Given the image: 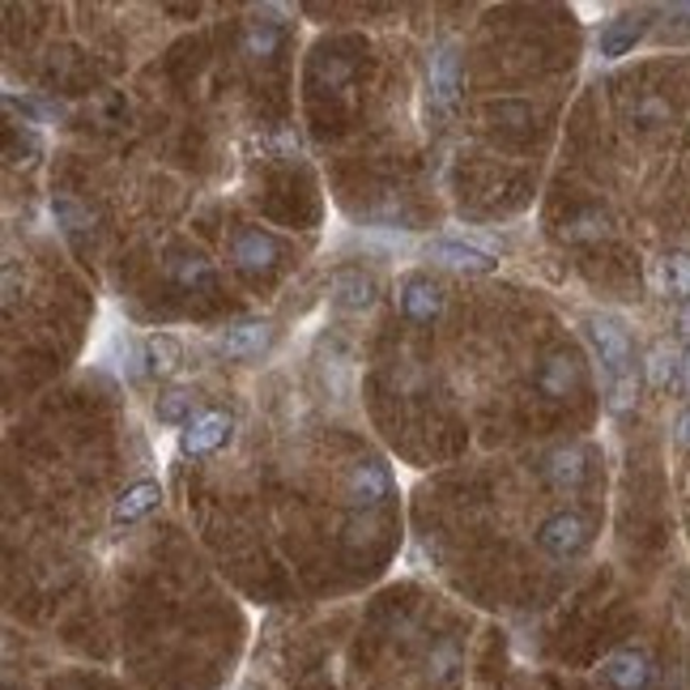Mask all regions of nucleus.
<instances>
[{
	"mask_svg": "<svg viewBox=\"0 0 690 690\" xmlns=\"http://www.w3.org/2000/svg\"><path fill=\"white\" fill-rule=\"evenodd\" d=\"M657 282L669 299H678L682 308H690V252H665L661 269H657Z\"/></svg>",
	"mask_w": 690,
	"mask_h": 690,
	"instance_id": "obj_18",
	"label": "nucleus"
},
{
	"mask_svg": "<svg viewBox=\"0 0 690 690\" xmlns=\"http://www.w3.org/2000/svg\"><path fill=\"white\" fill-rule=\"evenodd\" d=\"M635 119H640V124H648V128H652V124H665V119H669V103H661V98H643L640 107H635Z\"/></svg>",
	"mask_w": 690,
	"mask_h": 690,
	"instance_id": "obj_25",
	"label": "nucleus"
},
{
	"mask_svg": "<svg viewBox=\"0 0 690 690\" xmlns=\"http://www.w3.org/2000/svg\"><path fill=\"white\" fill-rule=\"evenodd\" d=\"M596 235H605V217L601 214H584L567 226V239H596Z\"/></svg>",
	"mask_w": 690,
	"mask_h": 690,
	"instance_id": "obj_24",
	"label": "nucleus"
},
{
	"mask_svg": "<svg viewBox=\"0 0 690 690\" xmlns=\"http://www.w3.org/2000/svg\"><path fill=\"white\" fill-rule=\"evenodd\" d=\"M397 303H401L405 320L430 324V320H439V311H444V290L435 286L430 278H405L401 290H397Z\"/></svg>",
	"mask_w": 690,
	"mask_h": 690,
	"instance_id": "obj_12",
	"label": "nucleus"
},
{
	"mask_svg": "<svg viewBox=\"0 0 690 690\" xmlns=\"http://www.w3.org/2000/svg\"><path fill=\"white\" fill-rule=\"evenodd\" d=\"M346 499L358 512H376L392 499V474L383 460H358L350 477H346Z\"/></svg>",
	"mask_w": 690,
	"mask_h": 690,
	"instance_id": "obj_7",
	"label": "nucleus"
},
{
	"mask_svg": "<svg viewBox=\"0 0 690 690\" xmlns=\"http://www.w3.org/2000/svg\"><path fill=\"white\" fill-rule=\"evenodd\" d=\"M196 414H201V409H196V397H192L188 388H171V392H163V397L154 401V418L167 422V427H188Z\"/></svg>",
	"mask_w": 690,
	"mask_h": 690,
	"instance_id": "obj_21",
	"label": "nucleus"
},
{
	"mask_svg": "<svg viewBox=\"0 0 690 690\" xmlns=\"http://www.w3.org/2000/svg\"><path fill=\"white\" fill-rule=\"evenodd\" d=\"M678 362H682V350H673L669 341H657V346L643 354L640 371L652 388H669V383L678 380Z\"/></svg>",
	"mask_w": 690,
	"mask_h": 690,
	"instance_id": "obj_19",
	"label": "nucleus"
},
{
	"mask_svg": "<svg viewBox=\"0 0 690 690\" xmlns=\"http://www.w3.org/2000/svg\"><path fill=\"white\" fill-rule=\"evenodd\" d=\"M235 439V418L226 409H201L188 427L179 430V453L184 456H214Z\"/></svg>",
	"mask_w": 690,
	"mask_h": 690,
	"instance_id": "obj_2",
	"label": "nucleus"
},
{
	"mask_svg": "<svg viewBox=\"0 0 690 690\" xmlns=\"http://www.w3.org/2000/svg\"><path fill=\"white\" fill-rule=\"evenodd\" d=\"M51 217H56V226H60L69 239L90 235V226H95L90 210H86L77 196H69V192H56V196H51Z\"/></svg>",
	"mask_w": 690,
	"mask_h": 690,
	"instance_id": "obj_20",
	"label": "nucleus"
},
{
	"mask_svg": "<svg viewBox=\"0 0 690 690\" xmlns=\"http://www.w3.org/2000/svg\"><path fill=\"white\" fill-rule=\"evenodd\" d=\"M171 278L184 290H210L214 286V264L205 261V256H179V261L171 264Z\"/></svg>",
	"mask_w": 690,
	"mask_h": 690,
	"instance_id": "obj_22",
	"label": "nucleus"
},
{
	"mask_svg": "<svg viewBox=\"0 0 690 690\" xmlns=\"http://www.w3.org/2000/svg\"><path fill=\"white\" fill-rule=\"evenodd\" d=\"M596 678L610 690H652L657 665H652V657L640 652V648H619V652H610L596 665Z\"/></svg>",
	"mask_w": 690,
	"mask_h": 690,
	"instance_id": "obj_3",
	"label": "nucleus"
},
{
	"mask_svg": "<svg viewBox=\"0 0 690 690\" xmlns=\"http://www.w3.org/2000/svg\"><path fill=\"white\" fill-rule=\"evenodd\" d=\"M673 439H678L682 448H690V409L682 414V418H678V427H673Z\"/></svg>",
	"mask_w": 690,
	"mask_h": 690,
	"instance_id": "obj_28",
	"label": "nucleus"
},
{
	"mask_svg": "<svg viewBox=\"0 0 690 690\" xmlns=\"http://www.w3.org/2000/svg\"><path fill=\"white\" fill-rule=\"evenodd\" d=\"M142 362L149 376H158V380H171V376H179V367H184V346H179V337L171 333H149L142 346Z\"/></svg>",
	"mask_w": 690,
	"mask_h": 690,
	"instance_id": "obj_16",
	"label": "nucleus"
},
{
	"mask_svg": "<svg viewBox=\"0 0 690 690\" xmlns=\"http://www.w3.org/2000/svg\"><path fill=\"white\" fill-rule=\"evenodd\" d=\"M13 299H18V269L4 264V308H13Z\"/></svg>",
	"mask_w": 690,
	"mask_h": 690,
	"instance_id": "obj_26",
	"label": "nucleus"
},
{
	"mask_svg": "<svg viewBox=\"0 0 690 690\" xmlns=\"http://www.w3.org/2000/svg\"><path fill=\"white\" fill-rule=\"evenodd\" d=\"M673 329L682 337H690V308H678V315H673Z\"/></svg>",
	"mask_w": 690,
	"mask_h": 690,
	"instance_id": "obj_29",
	"label": "nucleus"
},
{
	"mask_svg": "<svg viewBox=\"0 0 690 690\" xmlns=\"http://www.w3.org/2000/svg\"><path fill=\"white\" fill-rule=\"evenodd\" d=\"M269 346H273V324H269V320H239V324H231V329L222 333V341H217V350L231 358V362L261 358Z\"/></svg>",
	"mask_w": 690,
	"mask_h": 690,
	"instance_id": "obj_11",
	"label": "nucleus"
},
{
	"mask_svg": "<svg viewBox=\"0 0 690 690\" xmlns=\"http://www.w3.org/2000/svg\"><path fill=\"white\" fill-rule=\"evenodd\" d=\"M282 261V243L261 231V226H243L235 239H231V264H235L239 273H269L273 264Z\"/></svg>",
	"mask_w": 690,
	"mask_h": 690,
	"instance_id": "obj_8",
	"label": "nucleus"
},
{
	"mask_svg": "<svg viewBox=\"0 0 690 690\" xmlns=\"http://www.w3.org/2000/svg\"><path fill=\"white\" fill-rule=\"evenodd\" d=\"M589 537H593V524L584 521L580 512H554L537 528V546L546 550L550 558H575L580 550L589 546Z\"/></svg>",
	"mask_w": 690,
	"mask_h": 690,
	"instance_id": "obj_4",
	"label": "nucleus"
},
{
	"mask_svg": "<svg viewBox=\"0 0 690 690\" xmlns=\"http://www.w3.org/2000/svg\"><path fill=\"white\" fill-rule=\"evenodd\" d=\"M584 337L593 346V354L601 358V371H605V383H626L640 380V362H635V341H631V329L626 320L614 315V311H596L584 320Z\"/></svg>",
	"mask_w": 690,
	"mask_h": 690,
	"instance_id": "obj_1",
	"label": "nucleus"
},
{
	"mask_svg": "<svg viewBox=\"0 0 690 690\" xmlns=\"http://www.w3.org/2000/svg\"><path fill=\"white\" fill-rule=\"evenodd\" d=\"M546 477L554 490H584V482H589V453L580 448V444H567V448H554L546 456Z\"/></svg>",
	"mask_w": 690,
	"mask_h": 690,
	"instance_id": "obj_13",
	"label": "nucleus"
},
{
	"mask_svg": "<svg viewBox=\"0 0 690 690\" xmlns=\"http://www.w3.org/2000/svg\"><path fill=\"white\" fill-rule=\"evenodd\" d=\"M643 35H648V13H622V18H614V22L601 30L596 51H601L605 60H622L626 51L640 43Z\"/></svg>",
	"mask_w": 690,
	"mask_h": 690,
	"instance_id": "obj_15",
	"label": "nucleus"
},
{
	"mask_svg": "<svg viewBox=\"0 0 690 690\" xmlns=\"http://www.w3.org/2000/svg\"><path fill=\"white\" fill-rule=\"evenodd\" d=\"M158 507H163V486L158 482H133L111 503V524H137L145 516H154Z\"/></svg>",
	"mask_w": 690,
	"mask_h": 690,
	"instance_id": "obj_14",
	"label": "nucleus"
},
{
	"mask_svg": "<svg viewBox=\"0 0 690 690\" xmlns=\"http://www.w3.org/2000/svg\"><path fill=\"white\" fill-rule=\"evenodd\" d=\"M456 669H460V648H456L453 640H439L427 652V673L435 682H453Z\"/></svg>",
	"mask_w": 690,
	"mask_h": 690,
	"instance_id": "obj_23",
	"label": "nucleus"
},
{
	"mask_svg": "<svg viewBox=\"0 0 690 690\" xmlns=\"http://www.w3.org/2000/svg\"><path fill=\"white\" fill-rule=\"evenodd\" d=\"M673 383H678V392H687V397H690V346L682 350V362H678V380H673Z\"/></svg>",
	"mask_w": 690,
	"mask_h": 690,
	"instance_id": "obj_27",
	"label": "nucleus"
},
{
	"mask_svg": "<svg viewBox=\"0 0 690 690\" xmlns=\"http://www.w3.org/2000/svg\"><path fill=\"white\" fill-rule=\"evenodd\" d=\"M282 43H286L282 22L256 18V22H247V30H243V51H247L252 60H273V56L282 51Z\"/></svg>",
	"mask_w": 690,
	"mask_h": 690,
	"instance_id": "obj_17",
	"label": "nucleus"
},
{
	"mask_svg": "<svg viewBox=\"0 0 690 690\" xmlns=\"http://www.w3.org/2000/svg\"><path fill=\"white\" fill-rule=\"evenodd\" d=\"M460 86H465V72H460V51H456V43L430 48V56H427L430 103H435L439 111H453L456 98H460Z\"/></svg>",
	"mask_w": 690,
	"mask_h": 690,
	"instance_id": "obj_5",
	"label": "nucleus"
},
{
	"mask_svg": "<svg viewBox=\"0 0 690 690\" xmlns=\"http://www.w3.org/2000/svg\"><path fill=\"white\" fill-rule=\"evenodd\" d=\"M329 299L346 315H367L380 303V282L371 273L354 269V264H346V269H333V278H329Z\"/></svg>",
	"mask_w": 690,
	"mask_h": 690,
	"instance_id": "obj_6",
	"label": "nucleus"
},
{
	"mask_svg": "<svg viewBox=\"0 0 690 690\" xmlns=\"http://www.w3.org/2000/svg\"><path fill=\"white\" fill-rule=\"evenodd\" d=\"M430 256L439 264H448L456 273H469V278H482V273H495L499 269V256L477 247V243H465V239H435L427 247Z\"/></svg>",
	"mask_w": 690,
	"mask_h": 690,
	"instance_id": "obj_9",
	"label": "nucleus"
},
{
	"mask_svg": "<svg viewBox=\"0 0 690 690\" xmlns=\"http://www.w3.org/2000/svg\"><path fill=\"white\" fill-rule=\"evenodd\" d=\"M580 376H584L580 354H572V350H554V354H546L542 358V367H537V388L546 392L550 401H563V397H572L575 388H580Z\"/></svg>",
	"mask_w": 690,
	"mask_h": 690,
	"instance_id": "obj_10",
	"label": "nucleus"
}]
</instances>
